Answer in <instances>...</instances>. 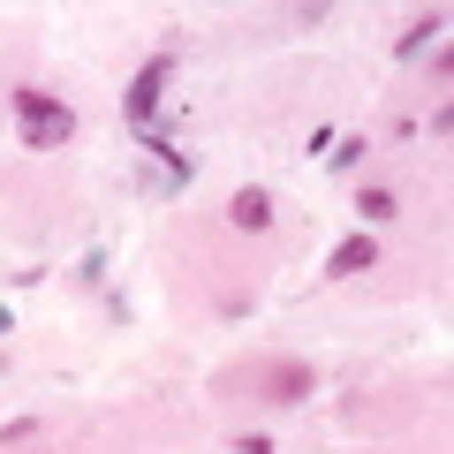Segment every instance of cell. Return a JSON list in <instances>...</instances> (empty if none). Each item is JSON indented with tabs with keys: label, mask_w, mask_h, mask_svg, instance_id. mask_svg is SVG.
<instances>
[{
	"label": "cell",
	"mask_w": 454,
	"mask_h": 454,
	"mask_svg": "<svg viewBox=\"0 0 454 454\" xmlns=\"http://www.w3.org/2000/svg\"><path fill=\"white\" fill-rule=\"evenodd\" d=\"M356 212H364V220H394V197H387V190H364Z\"/></svg>",
	"instance_id": "cell-7"
},
{
	"label": "cell",
	"mask_w": 454,
	"mask_h": 454,
	"mask_svg": "<svg viewBox=\"0 0 454 454\" xmlns=\"http://www.w3.org/2000/svg\"><path fill=\"white\" fill-rule=\"evenodd\" d=\"M439 31H447V16H439V8H432V16H417V31L402 38V61H409V53H424V46H432Z\"/></svg>",
	"instance_id": "cell-6"
},
{
	"label": "cell",
	"mask_w": 454,
	"mask_h": 454,
	"mask_svg": "<svg viewBox=\"0 0 454 454\" xmlns=\"http://www.w3.org/2000/svg\"><path fill=\"white\" fill-rule=\"evenodd\" d=\"M8 106H16V129H23L31 152H61L68 137H76V114H68L53 91H8Z\"/></svg>",
	"instance_id": "cell-1"
},
{
	"label": "cell",
	"mask_w": 454,
	"mask_h": 454,
	"mask_svg": "<svg viewBox=\"0 0 454 454\" xmlns=\"http://www.w3.org/2000/svg\"><path fill=\"white\" fill-rule=\"evenodd\" d=\"M227 220L243 227V235H258V227H273V197H265L258 182H243V190L227 197Z\"/></svg>",
	"instance_id": "cell-3"
},
{
	"label": "cell",
	"mask_w": 454,
	"mask_h": 454,
	"mask_svg": "<svg viewBox=\"0 0 454 454\" xmlns=\"http://www.w3.org/2000/svg\"><path fill=\"white\" fill-rule=\"evenodd\" d=\"M235 454H273V439H258V432H250V439H235Z\"/></svg>",
	"instance_id": "cell-8"
},
{
	"label": "cell",
	"mask_w": 454,
	"mask_h": 454,
	"mask_svg": "<svg viewBox=\"0 0 454 454\" xmlns=\"http://www.w3.org/2000/svg\"><path fill=\"white\" fill-rule=\"evenodd\" d=\"M0 333H8V310H0Z\"/></svg>",
	"instance_id": "cell-9"
},
{
	"label": "cell",
	"mask_w": 454,
	"mask_h": 454,
	"mask_svg": "<svg viewBox=\"0 0 454 454\" xmlns=\"http://www.w3.org/2000/svg\"><path fill=\"white\" fill-rule=\"evenodd\" d=\"M303 394H310L303 364H273V372H265V402H303Z\"/></svg>",
	"instance_id": "cell-5"
},
{
	"label": "cell",
	"mask_w": 454,
	"mask_h": 454,
	"mask_svg": "<svg viewBox=\"0 0 454 454\" xmlns=\"http://www.w3.org/2000/svg\"><path fill=\"white\" fill-rule=\"evenodd\" d=\"M167 76H175V53H152V61L137 68L129 98H121V114H129L137 129H152V114H160V98H167Z\"/></svg>",
	"instance_id": "cell-2"
},
{
	"label": "cell",
	"mask_w": 454,
	"mask_h": 454,
	"mask_svg": "<svg viewBox=\"0 0 454 454\" xmlns=\"http://www.w3.org/2000/svg\"><path fill=\"white\" fill-rule=\"evenodd\" d=\"M372 265H379V243H372V235H348V243H340L333 258H325V273H333V280H348V273H372Z\"/></svg>",
	"instance_id": "cell-4"
}]
</instances>
